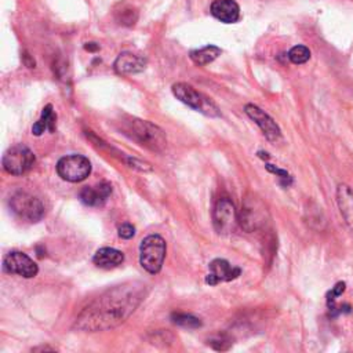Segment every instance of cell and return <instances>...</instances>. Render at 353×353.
Here are the masks:
<instances>
[{
	"mask_svg": "<svg viewBox=\"0 0 353 353\" xmlns=\"http://www.w3.org/2000/svg\"><path fill=\"white\" fill-rule=\"evenodd\" d=\"M145 285L138 281L116 285L91 301L77 316L76 328L105 331L125 321L145 295Z\"/></svg>",
	"mask_w": 353,
	"mask_h": 353,
	"instance_id": "cell-1",
	"label": "cell"
},
{
	"mask_svg": "<svg viewBox=\"0 0 353 353\" xmlns=\"http://www.w3.org/2000/svg\"><path fill=\"white\" fill-rule=\"evenodd\" d=\"M119 128L125 137L149 150L163 152L167 146V138L164 131L159 125L148 120L124 117L119 123Z\"/></svg>",
	"mask_w": 353,
	"mask_h": 353,
	"instance_id": "cell-2",
	"label": "cell"
},
{
	"mask_svg": "<svg viewBox=\"0 0 353 353\" xmlns=\"http://www.w3.org/2000/svg\"><path fill=\"white\" fill-rule=\"evenodd\" d=\"M269 211L265 203L254 193H248L239 212V223L245 232H254L263 228L268 222Z\"/></svg>",
	"mask_w": 353,
	"mask_h": 353,
	"instance_id": "cell-3",
	"label": "cell"
},
{
	"mask_svg": "<svg viewBox=\"0 0 353 353\" xmlns=\"http://www.w3.org/2000/svg\"><path fill=\"white\" fill-rule=\"evenodd\" d=\"M165 241L159 234L146 236L139 244V263L150 274L161 270L165 258Z\"/></svg>",
	"mask_w": 353,
	"mask_h": 353,
	"instance_id": "cell-4",
	"label": "cell"
},
{
	"mask_svg": "<svg viewBox=\"0 0 353 353\" xmlns=\"http://www.w3.org/2000/svg\"><path fill=\"white\" fill-rule=\"evenodd\" d=\"M172 94L179 99L182 103L188 105L189 108L210 116V117H216L221 114L218 106L205 95L194 90L192 85L186 83H176L172 85Z\"/></svg>",
	"mask_w": 353,
	"mask_h": 353,
	"instance_id": "cell-5",
	"label": "cell"
},
{
	"mask_svg": "<svg viewBox=\"0 0 353 353\" xmlns=\"http://www.w3.org/2000/svg\"><path fill=\"white\" fill-rule=\"evenodd\" d=\"M36 161L33 152L23 143H18L7 149L3 156V168L11 175H22L28 172Z\"/></svg>",
	"mask_w": 353,
	"mask_h": 353,
	"instance_id": "cell-6",
	"label": "cell"
},
{
	"mask_svg": "<svg viewBox=\"0 0 353 353\" xmlns=\"http://www.w3.org/2000/svg\"><path fill=\"white\" fill-rule=\"evenodd\" d=\"M58 175L68 182H81L91 172V163L83 154L63 156L57 163Z\"/></svg>",
	"mask_w": 353,
	"mask_h": 353,
	"instance_id": "cell-7",
	"label": "cell"
},
{
	"mask_svg": "<svg viewBox=\"0 0 353 353\" xmlns=\"http://www.w3.org/2000/svg\"><path fill=\"white\" fill-rule=\"evenodd\" d=\"M10 207L15 215L28 222H39L44 216V205L40 199L26 192L15 193L10 199Z\"/></svg>",
	"mask_w": 353,
	"mask_h": 353,
	"instance_id": "cell-8",
	"label": "cell"
},
{
	"mask_svg": "<svg viewBox=\"0 0 353 353\" xmlns=\"http://www.w3.org/2000/svg\"><path fill=\"white\" fill-rule=\"evenodd\" d=\"M239 222V214L228 197H221L212 210V225L218 234H230Z\"/></svg>",
	"mask_w": 353,
	"mask_h": 353,
	"instance_id": "cell-9",
	"label": "cell"
},
{
	"mask_svg": "<svg viewBox=\"0 0 353 353\" xmlns=\"http://www.w3.org/2000/svg\"><path fill=\"white\" fill-rule=\"evenodd\" d=\"M244 112L261 128L262 134L265 135V138L268 141H270L273 143L280 141V138H281L280 127L265 110H262L259 106H256L254 103H247L244 106Z\"/></svg>",
	"mask_w": 353,
	"mask_h": 353,
	"instance_id": "cell-10",
	"label": "cell"
},
{
	"mask_svg": "<svg viewBox=\"0 0 353 353\" xmlns=\"http://www.w3.org/2000/svg\"><path fill=\"white\" fill-rule=\"evenodd\" d=\"M3 269L10 274H18L25 279L34 277L39 272L36 262H33L32 258L19 251H12L6 255L3 261Z\"/></svg>",
	"mask_w": 353,
	"mask_h": 353,
	"instance_id": "cell-11",
	"label": "cell"
},
{
	"mask_svg": "<svg viewBox=\"0 0 353 353\" xmlns=\"http://www.w3.org/2000/svg\"><path fill=\"white\" fill-rule=\"evenodd\" d=\"M210 272L205 277V283L210 285H216L222 281H230L240 276V268L232 266L226 259L216 258L210 262Z\"/></svg>",
	"mask_w": 353,
	"mask_h": 353,
	"instance_id": "cell-12",
	"label": "cell"
},
{
	"mask_svg": "<svg viewBox=\"0 0 353 353\" xmlns=\"http://www.w3.org/2000/svg\"><path fill=\"white\" fill-rule=\"evenodd\" d=\"M112 194V185L106 181H102L94 186H85L80 190V201L88 207H99L106 203Z\"/></svg>",
	"mask_w": 353,
	"mask_h": 353,
	"instance_id": "cell-13",
	"label": "cell"
},
{
	"mask_svg": "<svg viewBox=\"0 0 353 353\" xmlns=\"http://www.w3.org/2000/svg\"><path fill=\"white\" fill-rule=\"evenodd\" d=\"M210 11L214 18L223 23H234L240 18V7L234 0H214Z\"/></svg>",
	"mask_w": 353,
	"mask_h": 353,
	"instance_id": "cell-14",
	"label": "cell"
},
{
	"mask_svg": "<svg viewBox=\"0 0 353 353\" xmlns=\"http://www.w3.org/2000/svg\"><path fill=\"white\" fill-rule=\"evenodd\" d=\"M113 68L119 74L139 73L146 68V58L130 51H124L116 58Z\"/></svg>",
	"mask_w": 353,
	"mask_h": 353,
	"instance_id": "cell-15",
	"label": "cell"
},
{
	"mask_svg": "<svg viewBox=\"0 0 353 353\" xmlns=\"http://www.w3.org/2000/svg\"><path fill=\"white\" fill-rule=\"evenodd\" d=\"M336 203L346 225L353 232V189L341 183L336 189Z\"/></svg>",
	"mask_w": 353,
	"mask_h": 353,
	"instance_id": "cell-16",
	"label": "cell"
},
{
	"mask_svg": "<svg viewBox=\"0 0 353 353\" xmlns=\"http://www.w3.org/2000/svg\"><path fill=\"white\" fill-rule=\"evenodd\" d=\"M92 262L102 269H112L124 262V254L116 248L112 247H102L99 248L94 256Z\"/></svg>",
	"mask_w": 353,
	"mask_h": 353,
	"instance_id": "cell-17",
	"label": "cell"
},
{
	"mask_svg": "<svg viewBox=\"0 0 353 353\" xmlns=\"http://www.w3.org/2000/svg\"><path fill=\"white\" fill-rule=\"evenodd\" d=\"M219 54H221V48L219 47L208 44V46H205L203 48L192 50L189 52V57L193 61V63H196L199 66H204V65L212 62L214 59H216Z\"/></svg>",
	"mask_w": 353,
	"mask_h": 353,
	"instance_id": "cell-18",
	"label": "cell"
},
{
	"mask_svg": "<svg viewBox=\"0 0 353 353\" xmlns=\"http://www.w3.org/2000/svg\"><path fill=\"white\" fill-rule=\"evenodd\" d=\"M54 127H55V114L52 110V105H46L40 119L32 125V132L36 137H40L46 130L54 131Z\"/></svg>",
	"mask_w": 353,
	"mask_h": 353,
	"instance_id": "cell-19",
	"label": "cell"
},
{
	"mask_svg": "<svg viewBox=\"0 0 353 353\" xmlns=\"http://www.w3.org/2000/svg\"><path fill=\"white\" fill-rule=\"evenodd\" d=\"M171 320H172L174 324L181 325L183 328H199V327H201L200 319H197L193 314H188V313H172Z\"/></svg>",
	"mask_w": 353,
	"mask_h": 353,
	"instance_id": "cell-20",
	"label": "cell"
},
{
	"mask_svg": "<svg viewBox=\"0 0 353 353\" xmlns=\"http://www.w3.org/2000/svg\"><path fill=\"white\" fill-rule=\"evenodd\" d=\"M288 59L295 65L305 63L310 59V50L305 46H294L288 51Z\"/></svg>",
	"mask_w": 353,
	"mask_h": 353,
	"instance_id": "cell-21",
	"label": "cell"
},
{
	"mask_svg": "<svg viewBox=\"0 0 353 353\" xmlns=\"http://www.w3.org/2000/svg\"><path fill=\"white\" fill-rule=\"evenodd\" d=\"M208 345L215 350H226L230 347L232 339L226 334H216L208 339Z\"/></svg>",
	"mask_w": 353,
	"mask_h": 353,
	"instance_id": "cell-22",
	"label": "cell"
},
{
	"mask_svg": "<svg viewBox=\"0 0 353 353\" xmlns=\"http://www.w3.org/2000/svg\"><path fill=\"white\" fill-rule=\"evenodd\" d=\"M116 18H117L119 23L125 25V26H131V25L135 23V21H137V18H138V14H137V11L132 10V8H123V10H120V11L117 12V17H116Z\"/></svg>",
	"mask_w": 353,
	"mask_h": 353,
	"instance_id": "cell-23",
	"label": "cell"
},
{
	"mask_svg": "<svg viewBox=\"0 0 353 353\" xmlns=\"http://www.w3.org/2000/svg\"><path fill=\"white\" fill-rule=\"evenodd\" d=\"M117 233H119V236H120L121 239L128 240V239L134 237V234H135V228H134L131 223H121V225L119 226V229H117Z\"/></svg>",
	"mask_w": 353,
	"mask_h": 353,
	"instance_id": "cell-24",
	"label": "cell"
},
{
	"mask_svg": "<svg viewBox=\"0 0 353 353\" xmlns=\"http://www.w3.org/2000/svg\"><path fill=\"white\" fill-rule=\"evenodd\" d=\"M270 172H273V174H277L283 181H284V183L285 185H288L290 182H291V176L288 175V172L287 171H284V170H280V168H277V167H274V165H272V164H266L265 165Z\"/></svg>",
	"mask_w": 353,
	"mask_h": 353,
	"instance_id": "cell-25",
	"label": "cell"
},
{
	"mask_svg": "<svg viewBox=\"0 0 353 353\" xmlns=\"http://www.w3.org/2000/svg\"><path fill=\"white\" fill-rule=\"evenodd\" d=\"M84 47H85V50H90V51H94V50L99 48L98 44H95V43H87Z\"/></svg>",
	"mask_w": 353,
	"mask_h": 353,
	"instance_id": "cell-26",
	"label": "cell"
}]
</instances>
